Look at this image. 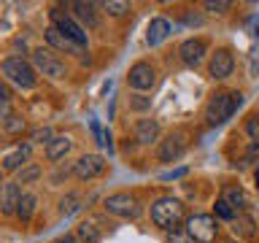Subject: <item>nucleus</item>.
I'll return each mask as SVG.
<instances>
[{"label": "nucleus", "mask_w": 259, "mask_h": 243, "mask_svg": "<svg viewBox=\"0 0 259 243\" xmlns=\"http://www.w3.org/2000/svg\"><path fill=\"white\" fill-rule=\"evenodd\" d=\"M70 149H73V141H70V138H68V135H57L54 141L46 146V159H49V162H57V159H62Z\"/></svg>", "instance_id": "18"}, {"label": "nucleus", "mask_w": 259, "mask_h": 243, "mask_svg": "<svg viewBox=\"0 0 259 243\" xmlns=\"http://www.w3.org/2000/svg\"><path fill=\"white\" fill-rule=\"evenodd\" d=\"M127 84L135 89V92H149L157 84V70H154L151 62H135L127 73Z\"/></svg>", "instance_id": "8"}, {"label": "nucleus", "mask_w": 259, "mask_h": 243, "mask_svg": "<svg viewBox=\"0 0 259 243\" xmlns=\"http://www.w3.org/2000/svg\"><path fill=\"white\" fill-rule=\"evenodd\" d=\"M222 197L230 202L235 211H243V208H246V194H243V189H240V186H235V184H227V186H224V189H222Z\"/></svg>", "instance_id": "19"}, {"label": "nucleus", "mask_w": 259, "mask_h": 243, "mask_svg": "<svg viewBox=\"0 0 259 243\" xmlns=\"http://www.w3.org/2000/svg\"><path fill=\"white\" fill-rule=\"evenodd\" d=\"M103 208L113 216H121V219H138L143 214L141 202H138L130 192H116V194H108L103 202Z\"/></svg>", "instance_id": "6"}, {"label": "nucleus", "mask_w": 259, "mask_h": 243, "mask_svg": "<svg viewBox=\"0 0 259 243\" xmlns=\"http://www.w3.org/2000/svg\"><path fill=\"white\" fill-rule=\"evenodd\" d=\"M232 70H235V57H232V52H230V49H216V54H210V62H208L210 78L224 81V78L232 76Z\"/></svg>", "instance_id": "10"}, {"label": "nucleus", "mask_w": 259, "mask_h": 243, "mask_svg": "<svg viewBox=\"0 0 259 243\" xmlns=\"http://www.w3.org/2000/svg\"><path fill=\"white\" fill-rule=\"evenodd\" d=\"M40 165H27V168H22L19 170V178H16V184H35L38 178H40Z\"/></svg>", "instance_id": "25"}, {"label": "nucleus", "mask_w": 259, "mask_h": 243, "mask_svg": "<svg viewBox=\"0 0 259 243\" xmlns=\"http://www.w3.org/2000/svg\"><path fill=\"white\" fill-rule=\"evenodd\" d=\"M205 52H208V46H205V40H200V38H189L178 46V54H181L184 65H189V68H197L202 62V57H205Z\"/></svg>", "instance_id": "12"}, {"label": "nucleus", "mask_w": 259, "mask_h": 243, "mask_svg": "<svg viewBox=\"0 0 259 243\" xmlns=\"http://www.w3.org/2000/svg\"><path fill=\"white\" fill-rule=\"evenodd\" d=\"M186 173V168H178V170H173V173H165L162 176V181H173V178H181Z\"/></svg>", "instance_id": "34"}, {"label": "nucleus", "mask_w": 259, "mask_h": 243, "mask_svg": "<svg viewBox=\"0 0 259 243\" xmlns=\"http://www.w3.org/2000/svg\"><path fill=\"white\" fill-rule=\"evenodd\" d=\"M30 154H32V146H30V143H16L14 149H8V151L3 154V170H6V173L22 170L24 162L30 159Z\"/></svg>", "instance_id": "13"}, {"label": "nucleus", "mask_w": 259, "mask_h": 243, "mask_svg": "<svg viewBox=\"0 0 259 243\" xmlns=\"http://www.w3.org/2000/svg\"><path fill=\"white\" fill-rule=\"evenodd\" d=\"M256 38H259V27H256Z\"/></svg>", "instance_id": "37"}, {"label": "nucleus", "mask_w": 259, "mask_h": 243, "mask_svg": "<svg viewBox=\"0 0 259 243\" xmlns=\"http://www.w3.org/2000/svg\"><path fill=\"white\" fill-rule=\"evenodd\" d=\"M184 151H186V135L184 133H170L159 143V159L162 162H176Z\"/></svg>", "instance_id": "11"}, {"label": "nucleus", "mask_w": 259, "mask_h": 243, "mask_svg": "<svg viewBox=\"0 0 259 243\" xmlns=\"http://www.w3.org/2000/svg\"><path fill=\"white\" fill-rule=\"evenodd\" d=\"M186 232L192 235L194 243H213L219 235V224L210 214H194L186 219Z\"/></svg>", "instance_id": "5"}, {"label": "nucleus", "mask_w": 259, "mask_h": 243, "mask_svg": "<svg viewBox=\"0 0 259 243\" xmlns=\"http://www.w3.org/2000/svg\"><path fill=\"white\" fill-rule=\"evenodd\" d=\"M254 181H256V189H259V170H256V173H254Z\"/></svg>", "instance_id": "36"}, {"label": "nucleus", "mask_w": 259, "mask_h": 243, "mask_svg": "<svg viewBox=\"0 0 259 243\" xmlns=\"http://www.w3.org/2000/svg\"><path fill=\"white\" fill-rule=\"evenodd\" d=\"M151 222L162 227L167 232H178L181 224L186 222V211H184V202L176 200V197H159L151 202Z\"/></svg>", "instance_id": "1"}, {"label": "nucleus", "mask_w": 259, "mask_h": 243, "mask_svg": "<svg viewBox=\"0 0 259 243\" xmlns=\"http://www.w3.org/2000/svg\"><path fill=\"white\" fill-rule=\"evenodd\" d=\"M157 138H159L157 119H138V125H135V141H138V143L149 146V143L157 141Z\"/></svg>", "instance_id": "17"}, {"label": "nucleus", "mask_w": 259, "mask_h": 243, "mask_svg": "<svg viewBox=\"0 0 259 243\" xmlns=\"http://www.w3.org/2000/svg\"><path fill=\"white\" fill-rule=\"evenodd\" d=\"M78 208H81V194H76V192H68L60 200V216H73Z\"/></svg>", "instance_id": "23"}, {"label": "nucleus", "mask_w": 259, "mask_h": 243, "mask_svg": "<svg viewBox=\"0 0 259 243\" xmlns=\"http://www.w3.org/2000/svg\"><path fill=\"white\" fill-rule=\"evenodd\" d=\"M205 8L210 14H224V11H230L232 3L230 0H205Z\"/></svg>", "instance_id": "29"}, {"label": "nucleus", "mask_w": 259, "mask_h": 243, "mask_svg": "<svg viewBox=\"0 0 259 243\" xmlns=\"http://www.w3.org/2000/svg\"><path fill=\"white\" fill-rule=\"evenodd\" d=\"M216 216H219V219H227V222H235L238 211H235V208H232L224 197H219V200H216Z\"/></svg>", "instance_id": "26"}, {"label": "nucleus", "mask_w": 259, "mask_h": 243, "mask_svg": "<svg viewBox=\"0 0 259 243\" xmlns=\"http://www.w3.org/2000/svg\"><path fill=\"white\" fill-rule=\"evenodd\" d=\"M60 243H76V238H73V235H65V238H60Z\"/></svg>", "instance_id": "35"}, {"label": "nucleus", "mask_w": 259, "mask_h": 243, "mask_svg": "<svg viewBox=\"0 0 259 243\" xmlns=\"http://www.w3.org/2000/svg\"><path fill=\"white\" fill-rule=\"evenodd\" d=\"M100 227H97L95 222H81L78 227H76V238L81 240V243H97L100 240Z\"/></svg>", "instance_id": "21"}, {"label": "nucleus", "mask_w": 259, "mask_h": 243, "mask_svg": "<svg viewBox=\"0 0 259 243\" xmlns=\"http://www.w3.org/2000/svg\"><path fill=\"white\" fill-rule=\"evenodd\" d=\"M22 194H24V192L19 189V184H16V181H8V184L3 186V200H0V208H3V214H6V216L16 214Z\"/></svg>", "instance_id": "16"}, {"label": "nucleus", "mask_w": 259, "mask_h": 243, "mask_svg": "<svg viewBox=\"0 0 259 243\" xmlns=\"http://www.w3.org/2000/svg\"><path fill=\"white\" fill-rule=\"evenodd\" d=\"M6 122V133H22V130H24V122L19 119V116H14V113H11V116H8V119H3Z\"/></svg>", "instance_id": "30"}, {"label": "nucleus", "mask_w": 259, "mask_h": 243, "mask_svg": "<svg viewBox=\"0 0 259 243\" xmlns=\"http://www.w3.org/2000/svg\"><path fill=\"white\" fill-rule=\"evenodd\" d=\"M35 202H38L35 194L24 192V194H22V200H19V208H16V216H19L22 222H30L32 214H35Z\"/></svg>", "instance_id": "22"}, {"label": "nucleus", "mask_w": 259, "mask_h": 243, "mask_svg": "<svg viewBox=\"0 0 259 243\" xmlns=\"http://www.w3.org/2000/svg\"><path fill=\"white\" fill-rule=\"evenodd\" d=\"M170 32H173V24H170L165 16H157V19H151L149 27H146V44L149 46L165 44V40L170 38Z\"/></svg>", "instance_id": "14"}, {"label": "nucleus", "mask_w": 259, "mask_h": 243, "mask_svg": "<svg viewBox=\"0 0 259 243\" xmlns=\"http://www.w3.org/2000/svg\"><path fill=\"white\" fill-rule=\"evenodd\" d=\"M235 227H232V232L235 235H246V238H248V235H254V222H251V219L246 216V219H235V222H232Z\"/></svg>", "instance_id": "28"}, {"label": "nucleus", "mask_w": 259, "mask_h": 243, "mask_svg": "<svg viewBox=\"0 0 259 243\" xmlns=\"http://www.w3.org/2000/svg\"><path fill=\"white\" fill-rule=\"evenodd\" d=\"M130 105H133L135 111H146V108H151V97H146V95H133Z\"/></svg>", "instance_id": "32"}, {"label": "nucleus", "mask_w": 259, "mask_h": 243, "mask_svg": "<svg viewBox=\"0 0 259 243\" xmlns=\"http://www.w3.org/2000/svg\"><path fill=\"white\" fill-rule=\"evenodd\" d=\"M105 170V159L100 154H84L73 162V176L81 178V181H89V178H97Z\"/></svg>", "instance_id": "9"}, {"label": "nucleus", "mask_w": 259, "mask_h": 243, "mask_svg": "<svg viewBox=\"0 0 259 243\" xmlns=\"http://www.w3.org/2000/svg\"><path fill=\"white\" fill-rule=\"evenodd\" d=\"M54 138H57V135L52 133V127H38V130H32L30 141H32V143H46V146H49Z\"/></svg>", "instance_id": "27"}, {"label": "nucleus", "mask_w": 259, "mask_h": 243, "mask_svg": "<svg viewBox=\"0 0 259 243\" xmlns=\"http://www.w3.org/2000/svg\"><path fill=\"white\" fill-rule=\"evenodd\" d=\"M3 76H6L8 84L19 87V89H35V84H38L35 65L22 60V57H6L3 60Z\"/></svg>", "instance_id": "2"}, {"label": "nucleus", "mask_w": 259, "mask_h": 243, "mask_svg": "<svg viewBox=\"0 0 259 243\" xmlns=\"http://www.w3.org/2000/svg\"><path fill=\"white\" fill-rule=\"evenodd\" d=\"M240 105H243V92H219V95H213L210 103H208V108H205L208 125H213V127L224 125Z\"/></svg>", "instance_id": "3"}, {"label": "nucleus", "mask_w": 259, "mask_h": 243, "mask_svg": "<svg viewBox=\"0 0 259 243\" xmlns=\"http://www.w3.org/2000/svg\"><path fill=\"white\" fill-rule=\"evenodd\" d=\"M52 27H57L60 32H65V35H68L70 40H76L81 49H87V46H89V38H87L84 27H81L76 19H70L68 14H62L60 8H52Z\"/></svg>", "instance_id": "7"}, {"label": "nucleus", "mask_w": 259, "mask_h": 243, "mask_svg": "<svg viewBox=\"0 0 259 243\" xmlns=\"http://www.w3.org/2000/svg\"><path fill=\"white\" fill-rule=\"evenodd\" d=\"M170 243H194V240L186 230H178V232H170Z\"/></svg>", "instance_id": "33"}, {"label": "nucleus", "mask_w": 259, "mask_h": 243, "mask_svg": "<svg viewBox=\"0 0 259 243\" xmlns=\"http://www.w3.org/2000/svg\"><path fill=\"white\" fill-rule=\"evenodd\" d=\"M100 8L111 16H124L130 11V3H124V0H103Z\"/></svg>", "instance_id": "24"}, {"label": "nucleus", "mask_w": 259, "mask_h": 243, "mask_svg": "<svg viewBox=\"0 0 259 243\" xmlns=\"http://www.w3.org/2000/svg\"><path fill=\"white\" fill-rule=\"evenodd\" d=\"M246 133L251 135V141H254V143H259V116H248Z\"/></svg>", "instance_id": "31"}, {"label": "nucleus", "mask_w": 259, "mask_h": 243, "mask_svg": "<svg viewBox=\"0 0 259 243\" xmlns=\"http://www.w3.org/2000/svg\"><path fill=\"white\" fill-rule=\"evenodd\" d=\"M46 40H49V46H54V49H60V52H70V54H81L84 49H81L76 40H70L65 32H60L57 27H46Z\"/></svg>", "instance_id": "15"}, {"label": "nucleus", "mask_w": 259, "mask_h": 243, "mask_svg": "<svg viewBox=\"0 0 259 243\" xmlns=\"http://www.w3.org/2000/svg\"><path fill=\"white\" fill-rule=\"evenodd\" d=\"M32 65H35L38 73H44L46 78H54V81H62L65 76H68V68H65V62L57 57L52 49H35L32 52Z\"/></svg>", "instance_id": "4"}, {"label": "nucleus", "mask_w": 259, "mask_h": 243, "mask_svg": "<svg viewBox=\"0 0 259 243\" xmlns=\"http://www.w3.org/2000/svg\"><path fill=\"white\" fill-rule=\"evenodd\" d=\"M70 8H73V14H76L81 22H87L89 27H97V16H95L97 6L95 3H84V0H78V3H73Z\"/></svg>", "instance_id": "20"}]
</instances>
